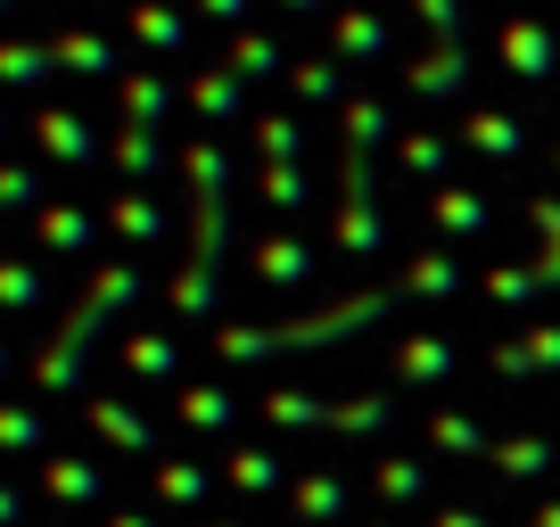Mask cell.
Instances as JSON below:
<instances>
[{"instance_id":"5","label":"cell","mask_w":560,"mask_h":527,"mask_svg":"<svg viewBox=\"0 0 560 527\" xmlns=\"http://www.w3.org/2000/svg\"><path fill=\"white\" fill-rule=\"evenodd\" d=\"M34 198H42V181L25 165H0V207H34Z\"/></svg>"},{"instance_id":"4","label":"cell","mask_w":560,"mask_h":527,"mask_svg":"<svg viewBox=\"0 0 560 527\" xmlns=\"http://www.w3.org/2000/svg\"><path fill=\"white\" fill-rule=\"evenodd\" d=\"M132 25L158 42V50H174V42H182V17H174V9H132Z\"/></svg>"},{"instance_id":"7","label":"cell","mask_w":560,"mask_h":527,"mask_svg":"<svg viewBox=\"0 0 560 527\" xmlns=\"http://www.w3.org/2000/svg\"><path fill=\"white\" fill-rule=\"evenodd\" d=\"M34 272H18V264H0V297H9V305H34Z\"/></svg>"},{"instance_id":"6","label":"cell","mask_w":560,"mask_h":527,"mask_svg":"<svg viewBox=\"0 0 560 527\" xmlns=\"http://www.w3.org/2000/svg\"><path fill=\"white\" fill-rule=\"evenodd\" d=\"M272 42H240V50H231V67H240V74H272Z\"/></svg>"},{"instance_id":"3","label":"cell","mask_w":560,"mask_h":527,"mask_svg":"<svg viewBox=\"0 0 560 527\" xmlns=\"http://www.w3.org/2000/svg\"><path fill=\"white\" fill-rule=\"evenodd\" d=\"M58 58H67V67H83V74H107V67H116V50H107L100 34H67V42H58Z\"/></svg>"},{"instance_id":"1","label":"cell","mask_w":560,"mask_h":527,"mask_svg":"<svg viewBox=\"0 0 560 527\" xmlns=\"http://www.w3.org/2000/svg\"><path fill=\"white\" fill-rule=\"evenodd\" d=\"M42 149H50V157H67V165H83V157H91L83 116H42Z\"/></svg>"},{"instance_id":"13","label":"cell","mask_w":560,"mask_h":527,"mask_svg":"<svg viewBox=\"0 0 560 527\" xmlns=\"http://www.w3.org/2000/svg\"><path fill=\"white\" fill-rule=\"evenodd\" d=\"M0 9H9V0H0Z\"/></svg>"},{"instance_id":"12","label":"cell","mask_w":560,"mask_h":527,"mask_svg":"<svg viewBox=\"0 0 560 527\" xmlns=\"http://www.w3.org/2000/svg\"><path fill=\"white\" fill-rule=\"evenodd\" d=\"M289 9H322V0H289Z\"/></svg>"},{"instance_id":"9","label":"cell","mask_w":560,"mask_h":527,"mask_svg":"<svg viewBox=\"0 0 560 527\" xmlns=\"http://www.w3.org/2000/svg\"><path fill=\"white\" fill-rule=\"evenodd\" d=\"M42 231H50L58 247H74V239H83V214H67V207H58V214H42Z\"/></svg>"},{"instance_id":"2","label":"cell","mask_w":560,"mask_h":527,"mask_svg":"<svg viewBox=\"0 0 560 527\" xmlns=\"http://www.w3.org/2000/svg\"><path fill=\"white\" fill-rule=\"evenodd\" d=\"M50 74V50H34V42H0V83H42Z\"/></svg>"},{"instance_id":"8","label":"cell","mask_w":560,"mask_h":527,"mask_svg":"<svg viewBox=\"0 0 560 527\" xmlns=\"http://www.w3.org/2000/svg\"><path fill=\"white\" fill-rule=\"evenodd\" d=\"M116 223H124V231H158V207H149V198H124Z\"/></svg>"},{"instance_id":"10","label":"cell","mask_w":560,"mask_h":527,"mask_svg":"<svg viewBox=\"0 0 560 527\" xmlns=\"http://www.w3.org/2000/svg\"><path fill=\"white\" fill-rule=\"evenodd\" d=\"M198 107H214V116L231 107V83H223V74H207V83H198Z\"/></svg>"},{"instance_id":"11","label":"cell","mask_w":560,"mask_h":527,"mask_svg":"<svg viewBox=\"0 0 560 527\" xmlns=\"http://www.w3.org/2000/svg\"><path fill=\"white\" fill-rule=\"evenodd\" d=\"M207 9H214V17H240V9H247V0H207Z\"/></svg>"}]
</instances>
